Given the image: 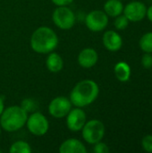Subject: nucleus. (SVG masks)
Here are the masks:
<instances>
[{"mask_svg": "<svg viewBox=\"0 0 152 153\" xmlns=\"http://www.w3.org/2000/svg\"><path fill=\"white\" fill-rule=\"evenodd\" d=\"M140 48L145 53H152V32L145 33L140 39Z\"/></svg>", "mask_w": 152, "mask_h": 153, "instance_id": "obj_18", "label": "nucleus"}, {"mask_svg": "<svg viewBox=\"0 0 152 153\" xmlns=\"http://www.w3.org/2000/svg\"><path fill=\"white\" fill-rule=\"evenodd\" d=\"M87 122V117L82 108H73L66 116V126L72 132H79Z\"/></svg>", "mask_w": 152, "mask_h": 153, "instance_id": "obj_9", "label": "nucleus"}, {"mask_svg": "<svg viewBox=\"0 0 152 153\" xmlns=\"http://www.w3.org/2000/svg\"><path fill=\"white\" fill-rule=\"evenodd\" d=\"M116 77L118 81L122 82H128L131 77V68L130 65L125 62H118L115 65L114 69Z\"/></svg>", "mask_w": 152, "mask_h": 153, "instance_id": "obj_16", "label": "nucleus"}, {"mask_svg": "<svg viewBox=\"0 0 152 153\" xmlns=\"http://www.w3.org/2000/svg\"><path fill=\"white\" fill-rule=\"evenodd\" d=\"M94 152L96 153H108L109 152V148L108 146L105 143H102L101 141L94 144Z\"/></svg>", "mask_w": 152, "mask_h": 153, "instance_id": "obj_22", "label": "nucleus"}, {"mask_svg": "<svg viewBox=\"0 0 152 153\" xmlns=\"http://www.w3.org/2000/svg\"><path fill=\"white\" fill-rule=\"evenodd\" d=\"M129 24V20L126 18V16L124 14H120L118 16H116L115 22H114V25L116 27V29L117 30H125V28H127Z\"/></svg>", "mask_w": 152, "mask_h": 153, "instance_id": "obj_20", "label": "nucleus"}, {"mask_svg": "<svg viewBox=\"0 0 152 153\" xmlns=\"http://www.w3.org/2000/svg\"><path fill=\"white\" fill-rule=\"evenodd\" d=\"M142 148L145 152H152V135L148 134L143 137L142 141Z\"/></svg>", "mask_w": 152, "mask_h": 153, "instance_id": "obj_21", "label": "nucleus"}, {"mask_svg": "<svg viewBox=\"0 0 152 153\" xmlns=\"http://www.w3.org/2000/svg\"><path fill=\"white\" fill-rule=\"evenodd\" d=\"M21 107L27 112H30V113H33L36 111L37 108H38V105H37V102L32 100V99H25L22 101V104H21Z\"/></svg>", "mask_w": 152, "mask_h": 153, "instance_id": "obj_19", "label": "nucleus"}, {"mask_svg": "<svg viewBox=\"0 0 152 153\" xmlns=\"http://www.w3.org/2000/svg\"><path fill=\"white\" fill-rule=\"evenodd\" d=\"M52 19L56 26L62 30H70L75 23L74 13L67 6H58L55 9Z\"/></svg>", "mask_w": 152, "mask_h": 153, "instance_id": "obj_6", "label": "nucleus"}, {"mask_svg": "<svg viewBox=\"0 0 152 153\" xmlns=\"http://www.w3.org/2000/svg\"><path fill=\"white\" fill-rule=\"evenodd\" d=\"M57 6H67L71 3H73V0H51Z\"/></svg>", "mask_w": 152, "mask_h": 153, "instance_id": "obj_24", "label": "nucleus"}, {"mask_svg": "<svg viewBox=\"0 0 152 153\" xmlns=\"http://www.w3.org/2000/svg\"><path fill=\"white\" fill-rule=\"evenodd\" d=\"M72 102L70 99L64 96H59L53 99L48 105V113L55 118H63L72 109Z\"/></svg>", "mask_w": 152, "mask_h": 153, "instance_id": "obj_8", "label": "nucleus"}, {"mask_svg": "<svg viewBox=\"0 0 152 153\" xmlns=\"http://www.w3.org/2000/svg\"><path fill=\"white\" fill-rule=\"evenodd\" d=\"M31 151L30 145L24 141H17L13 143L9 150L11 153H30Z\"/></svg>", "mask_w": 152, "mask_h": 153, "instance_id": "obj_17", "label": "nucleus"}, {"mask_svg": "<svg viewBox=\"0 0 152 153\" xmlns=\"http://www.w3.org/2000/svg\"><path fill=\"white\" fill-rule=\"evenodd\" d=\"M99 88L93 80L86 79L79 82L70 93L72 104L77 108H84L93 103L98 98Z\"/></svg>", "mask_w": 152, "mask_h": 153, "instance_id": "obj_1", "label": "nucleus"}, {"mask_svg": "<svg viewBox=\"0 0 152 153\" xmlns=\"http://www.w3.org/2000/svg\"><path fill=\"white\" fill-rule=\"evenodd\" d=\"M99 59V56L98 53L95 49L90 48H87L82 49L79 56H78V64L83 67V68H91L93 67Z\"/></svg>", "mask_w": 152, "mask_h": 153, "instance_id": "obj_12", "label": "nucleus"}, {"mask_svg": "<svg viewBox=\"0 0 152 153\" xmlns=\"http://www.w3.org/2000/svg\"><path fill=\"white\" fill-rule=\"evenodd\" d=\"M124 14L129 22H140L146 17L147 7L139 1H133L124 7Z\"/></svg>", "mask_w": 152, "mask_h": 153, "instance_id": "obj_10", "label": "nucleus"}, {"mask_svg": "<svg viewBox=\"0 0 152 153\" xmlns=\"http://www.w3.org/2000/svg\"><path fill=\"white\" fill-rule=\"evenodd\" d=\"M124 5L120 0H108L104 4V12L108 16L116 17L122 14Z\"/></svg>", "mask_w": 152, "mask_h": 153, "instance_id": "obj_15", "label": "nucleus"}, {"mask_svg": "<svg viewBox=\"0 0 152 153\" xmlns=\"http://www.w3.org/2000/svg\"><path fill=\"white\" fill-rule=\"evenodd\" d=\"M82 131L84 141L90 144H95L103 139L105 135V126L101 121L92 119L85 123Z\"/></svg>", "mask_w": 152, "mask_h": 153, "instance_id": "obj_4", "label": "nucleus"}, {"mask_svg": "<svg viewBox=\"0 0 152 153\" xmlns=\"http://www.w3.org/2000/svg\"><path fill=\"white\" fill-rule=\"evenodd\" d=\"M87 152L84 144L74 138L65 140L59 148L60 153H85Z\"/></svg>", "mask_w": 152, "mask_h": 153, "instance_id": "obj_13", "label": "nucleus"}, {"mask_svg": "<svg viewBox=\"0 0 152 153\" xmlns=\"http://www.w3.org/2000/svg\"><path fill=\"white\" fill-rule=\"evenodd\" d=\"M0 135H1V126H0Z\"/></svg>", "mask_w": 152, "mask_h": 153, "instance_id": "obj_27", "label": "nucleus"}, {"mask_svg": "<svg viewBox=\"0 0 152 153\" xmlns=\"http://www.w3.org/2000/svg\"><path fill=\"white\" fill-rule=\"evenodd\" d=\"M4 100H3V99L0 97V116H1V114L3 113V111H4Z\"/></svg>", "mask_w": 152, "mask_h": 153, "instance_id": "obj_26", "label": "nucleus"}, {"mask_svg": "<svg viewBox=\"0 0 152 153\" xmlns=\"http://www.w3.org/2000/svg\"><path fill=\"white\" fill-rule=\"evenodd\" d=\"M30 133L36 136L46 134L49 128V123L47 117L40 112L35 111L28 117L26 125Z\"/></svg>", "mask_w": 152, "mask_h": 153, "instance_id": "obj_5", "label": "nucleus"}, {"mask_svg": "<svg viewBox=\"0 0 152 153\" xmlns=\"http://www.w3.org/2000/svg\"><path fill=\"white\" fill-rule=\"evenodd\" d=\"M103 45L109 51H118L123 46L122 37L116 31L108 30L103 35Z\"/></svg>", "mask_w": 152, "mask_h": 153, "instance_id": "obj_11", "label": "nucleus"}, {"mask_svg": "<svg viewBox=\"0 0 152 153\" xmlns=\"http://www.w3.org/2000/svg\"><path fill=\"white\" fill-rule=\"evenodd\" d=\"M142 65L145 69H151L152 67L151 53H145L142 58Z\"/></svg>", "mask_w": 152, "mask_h": 153, "instance_id": "obj_23", "label": "nucleus"}, {"mask_svg": "<svg viewBox=\"0 0 152 153\" xmlns=\"http://www.w3.org/2000/svg\"><path fill=\"white\" fill-rule=\"evenodd\" d=\"M146 16L148 17V19L152 22V5H151L148 9H147V13Z\"/></svg>", "mask_w": 152, "mask_h": 153, "instance_id": "obj_25", "label": "nucleus"}, {"mask_svg": "<svg viewBox=\"0 0 152 153\" xmlns=\"http://www.w3.org/2000/svg\"><path fill=\"white\" fill-rule=\"evenodd\" d=\"M27 118L28 113L21 106H11L1 114L0 126L6 132H16L26 125Z\"/></svg>", "mask_w": 152, "mask_h": 153, "instance_id": "obj_3", "label": "nucleus"}, {"mask_svg": "<svg viewBox=\"0 0 152 153\" xmlns=\"http://www.w3.org/2000/svg\"><path fill=\"white\" fill-rule=\"evenodd\" d=\"M58 45V37L50 28L42 26L35 30L30 38V47L38 54H49Z\"/></svg>", "mask_w": 152, "mask_h": 153, "instance_id": "obj_2", "label": "nucleus"}, {"mask_svg": "<svg viewBox=\"0 0 152 153\" xmlns=\"http://www.w3.org/2000/svg\"><path fill=\"white\" fill-rule=\"evenodd\" d=\"M47 68L51 73H58L63 69L64 66V61L62 57L57 54L51 52L48 54V56L46 61Z\"/></svg>", "mask_w": 152, "mask_h": 153, "instance_id": "obj_14", "label": "nucleus"}, {"mask_svg": "<svg viewBox=\"0 0 152 153\" xmlns=\"http://www.w3.org/2000/svg\"><path fill=\"white\" fill-rule=\"evenodd\" d=\"M85 24L93 32L102 31L108 24V16L105 12L100 10L91 11L85 18Z\"/></svg>", "mask_w": 152, "mask_h": 153, "instance_id": "obj_7", "label": "nucleus"}]
</instances>
